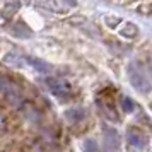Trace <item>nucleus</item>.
<instances>
[{"mask_svg": "<svg viewBox=\"0 0 152 152\" xmlns=\"http://www.w3.org/2000/svg\"><path fill=\"white\" fill-rule=\"evenodd\" d=\"M46 86H48V89L51 91V94H53L60 103H67V101L72 99V91H70V87L65 82H62V80L48 79V80H46Z\"/></svg>", "mask_w": 152, "mask_h": 152, "instance_id": "obj_2", "label": "nucleus"}, {"mask_svg": "<svg viewBox=\"0 0 152 152\" xmlns=\"http://www.w3.org/2000/svg\"><path fill=\"white\" fill-rule=\"evenodd\" d=\"M65 118L69 120L70 123H79L84 118V111L80 110V108H77V110H69V111H65Z\"/></svg>", "mask_w": 152, "mask_h": 152, "instance_id": "obj_6", "label": "nucleus"}, {"mask_svg": "<svg viewBox=\"0 0 152 152\" xmlns=\"http://www.w3.org/2000/svg\"><path fill=\"white\" fill-rule=\"evenodd\" d=\"M126 140H128L130 152H145V149H147V138H145V135L142 132H138L137 128H130V130H128Z\"/></svg>", "mask_w": 152, "mask_h": 152, "instance_id": "obj_3", "label": "nucleus"}, {"mask_svg": "<svg viewBox=\"0 0 152 152\" xmlns=\"http://www.w3.org/2000/svg\"><path fill=\"white\" fill-rule=\"evenodd\" d=\"M106 22H108V24H110L111 28H115V26H116V24H120V19H118V17H115V19H113V17H106Z\"/></svg>", "mask_w": 152, "mask_h": 152, "instance_id": "obj_10", "label": "nucleus"}, {"mask_svg": "<svg viewBox=\"0 0 152 152\" xmlns=\"http://www.w3.org/2000/svg\"><path fill=\"white\" fill-rule=\"evenodd\" d=\"M133 108H135V104H133V101H132L130 97H123V99H121V110H123V111L132 113Z\"/></svg>", "mask_w": 152, "mask_h": 152, "instance_id": "obj_9", "label": "nucleus"}, {"mask_svg": "<svg viewBox=\"0 0 152 152\" xmlns=\"http://www.w3.org/2000/svg\"><path fill=\"white\" fill-rule=\"evenodd\" d=\"M84 149H86V152H101L99 151L97 142L96 140H92V138H87V140L84 142Z\"/></svg>", "mask_w": 152, "mask_h": 152, "instance_id": "obj_8", "label": "nucleus"}, {"mask_svg": "<svg viewBox=\"0 0 152 152\" xmlns=\"http://www.w3.org/2000/svg\"><path fill=\"white\" fill-rule=\"evenodd\" d=\"M67 4L69 5H75V0H67Z\"/></svg>", "mask_w": 152, "mask_h": 152, "instance_id": "obj_11", "label": "nucleus"}, {"mask_svg": "<svg viewBox=\"0 0 152 152\" xmlns=\"http://www.w3.org/2000/svg\"><path fill=\"white\" fill-rule=\"evenodd\" d=\"M103 132H104V147L108 151H116L118 149V133L115 128H110L108 125L103 126Z\"/></svg>", "mask_w": 152, "mask_h": 152, "instance_id": "obj_4", "label": "nucleus"}, {"mask_svg": "<svg viewBox=\"0 0 152 152\" xmlns=\"http://www.w3.org/2000/svg\"><path fill=\"white\" fill-rule=\"evenodd\" d=\"M126 74H128V80H130L132 87L138 92H151V84L149 80L145 79V75L140 72L138 69H135V65H128V69H126Z\"/></svg>", "mask_w": 152, "mask_h": 152, "instance_id": "obj_1", "label": "nucleus"}, {"mask_svg": "<svg viewBox=\"0 0 152 152\" xmlns=\"http://www.w3.org/2000/svg\"><path fill=\"white\" fill-rule=\"evenodd\" d=\"M26 62H28L33 69H36L38 72H41V74H50V72H51V67H50L46 62L39 60V58H34V56H26Z\"/></svg>", "mask_w": 152, "mask_h": 152, "instance_id": "obj_5", "label": "nucleus"}, {"mask_svg": "<svg viewBox=\"0 0 152 152\" xmlns=\"http://www.w3.org/2000/svg\"><path fill=\"white\" fill-rule=\"evenodd\" d=\"M137 34H138V28L133 22H126V24H125V29H121V36H123V38H128V39L135 38Z\"/></svg>", "mask_w": 152, "mask_h": 152, "instance_id": "obj_7", "label": "nucleus"}]
</instances>
